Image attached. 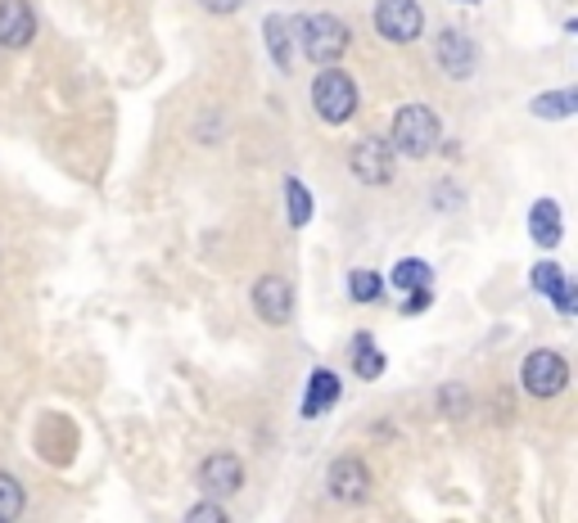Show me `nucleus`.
I'll return each mask as SVG.
<instances>
[{"mask_svg":"<svg viewBox=\"0 0 578 523\" xmlns=\"http://www.w3.org/2000/svg\"><path fill=\"white\" fill-rule=\"evenodd\" d=\"M430 298H434V289H425V294H407V302H403V307L416 316V312H425V307H430Z\"/></svg>","mask_w":578,"mask_h":523,"instance_id":"25","label":"nucleus"},{"mask_svg":"<svg viewBox=\"0 0 578 523\" xmlns=\"http://www.w3.org/2000/svg\"><path fill=\"white\" fill-rule=\"evenodd\" d=\"M186 523H231V519H226L222 501H204V506H195V510L186 514Z\"/></svg>","mask_w":578,"mask_h":523,"instance_id":"22","label":"nucleus"},{"mask_svg":"<svg viewBox=\"0 0 578 523\" xmlns=\"http://www.w3.org/2000/svg\"><path fill=\"white\" fill-rule=\"evenodd\" d=\"M204 10H212V14H235L239 5H245V0H199Z\"/></svg>","mask_w":578,"mask_h":523,"instance_id":"24","label":"nucleus"},{"mask_svg":"<svg viewBox=\"0 0 578 523\" xmlns=\"http://www.w3.org/2000/svg\"><path fill=\"white\" fill-rule=\"evenodd\" d=\"M23 487H19V478H10V474H0V519H19L23 514Z\"/></svg>","mask_w":578,"mask_h":523,"instance_id":"19","label":"nucleus"},{"mask_svg":"<svg viewBox=\"0 0 578 523\" xmlns=\"http://www.w3.org/2000/svg\"><path fill=\"white\" fill-rule=\"evenodd\" d=\"M376 27H380V37H384V41L407 46V41L420 37L425 14H420L416 0H380V5H376Z\"/></svg>","mask_w":578,"mask_h":523,"instance_id":"4","label":"nucleus"},{"mask_svg":"<svg viewBox=\"0 0 578 523\" xmlns=\"http://www.w3.org/2000/svg\"><path fill=\"white\" fill-rule=\"evenodd\" d=\"M325 487H330V497H334V501L357 506V501H367V497H371V470L361 465L357 456H344V460H334V465H330Z\"/></svg>","mask_w":578,"mask_h":523,"instance_id":"7","label":"nucleus"},{"mask_svg":"<svg viewBox=\"0 0 578 523\" xmlns=\"http://www.w3.org/2000/svg\"><path fill=\"white\" fill-rule=\"evenodd\" d=\"M254 312L267 321V325H285L294 316V289L281 275H262L254 285Z\"/></svg>","mask_w":578,"mask_h":523,"instance_id":"9","label":"nucleus"},{"mask_svg":"<svg viewBox=\"0 0 578 523\" xmlns=\"http://www.w3.org/2000/svg\"><path fill=\"white\" fill-rule=\"evenodd\" d=\"M393 289H398V294H425V289H434L430 262H420V258L398 262V266H393Z\"/></svg>","mask_w":578,"mask_h":523,"instance_id":"14","label":"nucleus"},{"mask_svg":"<svg viewBox=\"0 0 578 523\" xmlns=\"http://www.w3.org/2000/svg\"><path fill=\"white\" fill-rule=\"evenodd\" d=\"M285 212H290V226H308L312 222V195L303 180H285Z\"/></svg>","mask_w":578,"mask_h":523,"instance_id":"17","label":"nucleus"},{"mask_svg":"<svg viewBox=\"0 0 578 523\" xmlns=\"http://www.w3.org/2000/svg\"><path fill=\"white\" fill-rule=\"evenodd\" d=\"M443 127H439V113L425 109V104H407L393 113V153H407V159H430L434 145H439Z\"/></svg>","mask_w":578,"mask_h":523,"instance_id":"1","label":"nucleus"},{"mask_svg":"<svg viewBox=\"0 0 578 523\" xmlns=\"http://www.w3.org/2000/svg\"><path fill=\"white\" fill-rule=\"evenodd\" d=\"M574 298H578V289H574L569 281H561V289L552 294V302H556V312H561V316H569V312H574Z\"/></svg>","mask_w":578,"mask_h":523,"instance_id":"23","label":"nucleus"},{"mask_svg":"<svg viewBox=\"0 0 578 523\" xmlns=\"http://www.w3.org/2000/svg\"><path fill=\"white\" fill-rule=\"evenodd\" d=\"M37 33V14L27 0H0V46L5 50H23Z\"/></svg>","mask_w":578,"mask_h":523,"instance_id":"10","label":"nucleus"},{"mask_svg":"<svg viewBox=\"0 0 578 523\" xmlns=\"http://www.w3.org/2000/svg\"><path fill=\"white\" fill-rule=\"evenodd\" d=\"M0 523H5V519H0Z\"/></svg>","mask_w":578,"mask_h":523,"instance_id":"26","label":"nucleus"},{"mask_svg":"<svg viewBox=\"0 0 578 523\" xmlns=\"http://www.w3.org/2000/svg\"><path fill=\"white\" fill-rule=\"evenodd\" d=\"M434 50H439V64L447 69V77H470V69H475V41L466 33L447 27Z\"/></svg>","mask_w":578,"mask_h":523,"instance_id":"11","label":"nucleus"},{"mask_svg":"<svg viewBox=\"0 0 578 523\" xmlns=\"http://www.w3.org/2000/svg\"><path fill=\"white\" fill-rule=\"evenodd\" d=\"M312 109L321 122H330V127H344V122L357 113V86L348 73L340 69H325L317 82H312Z\"/></svg>","mask_w":578,"mask_h":523,"instance_id":"2","label":"nucleus"},{"mask_svg":"<svg viewBox=\"0 0 578 523\" xmlns=\"http://www.w3.org/2000/svg\"><path fill=\"white\" fill-rule=\"evenodd\" d=\"M380 289H384V281H380L376 271H353L348 275V294L357 302H380Z\"/></svg>","mask_w":578,"mask_h":523,"instance_id":"20","label":"nucleus"},{"mask_svg":"<svg viewBox=\"0 0 578 523\" xmlns=\"http://www.w3.org/2000/svg\"><path fill=\"white\" fill-rule=\"evenodd\" d=\"M262 33H267V46H271V59H276V69L290 73V64H294V50H290V18L271 14Z\"/></svg>","mask_w":578,"mask_h":523,"instance_id":"16","label":"nucleus"},{"mask_svg":"<svg viewBox=\"0 0 578 523\" xmlns=\"http://www.w3.org/2000/svg\"><path fill=\"white\" fill-rule=\"evenodd\" d=\"M199 487L208 491L212 501H222V497H231V491L245 487V465H239L231 451H212L199 465Z\"/></svg>","mask_w":578,"mask_h":523,"instance_id":"8","label":"nucleus"},{"mask_svg":"<svg viewBox=\"0 0 578 523\" xmlns=\"http://www.w3.org/2000/svg\"><path fill=\"white\" fill-rule=\"evenodd\" d=\"M334 402H340V379H334V371H312V379H308V397H303V415L317 420V415L330 411Z\"/></svg>","mask_w":578,"mask_h":523,"instance_id":"12","label":"nucleus"},{"mask_svg":"<svg viewBox=\"0 0 578 523\" xmlns=\"http://www.w3.org/2000/svg\"><path fill=\"white\" fill-rule=\"evenodd\" d=\"M561 281H565V275H561L556 262H538V266H533V289H542L546 298H552V294L561 289Z\"/></svg>","mask_w":578,"mask_h":523,"instance_id":"21","label":"nucleus"},{"mask_svg":"<svg viewBox=\"0 0 578 523\" xmlns=\"http://www.w3.org/2000/svg\"><path fill=\"white\" fill-rule=\"evenodd\" d=\"M348 167H353V176L361 180V186H389V176H393V149L380 136H367V140L353 145Z\"/></svg>","mask_w":578,"mask_h":523,"instance_id":"6","label":"nucleus"},{"mask_svg":"<svg viewBox=\"0 0 578 523\" xmlns=\"http://www.w3.org/2000/svg\"><path fill=\"white\" fill-rule=\"evenodd\" d=\"M529 235L542 244V249H556V244H561V208L552 199L533 203V212H529Z\"/></svg>","mask_w":578,"mask_h":523,"instance_id":"13","label":"nucleus"},{"mask_svg":"<svg viewBox=\"0 0 578 523\" xmlns=\"http://www.w3.org/2000/svg\"><path fill=\"white\" fill-rule=\"evenodd\" d=\"M565 384H569V365H565L561 352L538 348V352L525 357V388H529L533 397H556Z\"/></svg>","mask_w":578,"mask_h":523,"instance_id":"5","label":"nucleus"},{"mask_svg":"<svg viewBox=\"0 0 578 523\" xmlns=\"http://www.w3.org/2000/svg\"><path fill=\"white\" fill-rule=\"evenodd\" d=\"M533 113H538V117H552V122L574 117V90H556V96H538V100H533Z\"/></svg>","mask_w":578,"mask_h":523,"instance_id":"18","label":"nucleus"},{"mask_svg":"<svg viewBox=\"0 0 578 523\" xmlns=\"http://www.w3.org/2000/svg\"><path fill=\"white\" fill-rule=\"evenodd\" d=\"M298 37H303V54L317 59V64H334L344 50H348V27L334 18V14H312L298 23Z\"/></svg>","mask_w":578,"mask_h":523,"instance_id":"3","label":"nucleus"},{"mask_svg":"<svg viewBox=\"0 0 578 523\" xmlns=\"http://www.w3.org/2000/svg\"><path fill=\"white\" fill-rule=\"evenodd\" d=\"M353 371L361 379H380L384 371V352L376 348V338L371 334H357V344H353Z\"/></svg>","mask_w":578,"mask_h":523,"instance_id":"15","label":"nucleus"}]
</instances>
